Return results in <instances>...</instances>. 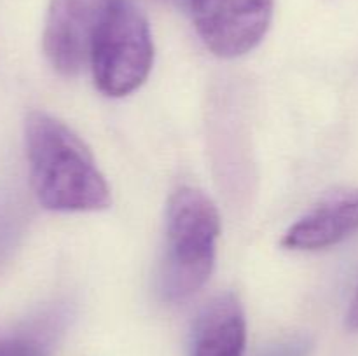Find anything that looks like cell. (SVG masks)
Returning a JSON list of instances; mask_svg holds the SVG:
<instances>
[{
  "instance_id": "4",
  "label": "cell",
  "mask_w": 358,
  "mask_h": 356,
  "mask_svg": "<svg viewBox=\"0 0 358 356\" xmlns=\"http://www.w3.org/2000/svg\"><path fill=\"white\" fill-rule=\"evenodd\" d=\"M203 44L219 58H238L268 34L275 0H187Z\"/></svg>"
},
{
  "instance_id": "6",
  "label": "cell",
  "mask_w": 358,
  "mask_h": 356,
  "mask_svg": "<svg viewBox=\"0 0 358 356\" xmlns=\"http://www.w3.org/2000/svg\"><path fill=\"white\" fill-rule=\"evenodd\" d=\"M358 232V188L338 191L301 216L282 237L287 250L317 251Z\"/></svg>"
},
{
  "instance_id": "9",
  "label": "cell",
  "mask_w": 358,
  "mask_h": 356,
  "mask_svg": "<svg viewBox=\"0 0 358 356\" xmlns=\"http://www.w3.org/2000/svg\"><path fill=\"white\" fill-rule=\"evenodd\" d=\"M310 341L304 337L289 339L285 342L271 346L269 349L261 353V356H308L310 353Z\"/></svg>"
},
{
  "instance_id": "10",
  "label": "cell",
  "mask_w": 358,
  "mask_h": 356,
  "mask_svg": "<svg viewBox=\"0 0 358 356\" xmlns=\"http://www.w3.org/2000/svg\"><path fill=\"white\" fill-rule=\"evenodd\" d=\"M346 325L350 330H358V288L353 295L352 304H350L348 314H346Z\"/></svg>"
},
{
  "instance_id": "1",
  "label": "cell",
  "mask_w": 358,
  "mask_h": 356,
  "mask_svg": "<svg viewBox=\"0 0 358 356\" xmlns=\"http://www.w3.org/2000/svg\"><path fill=\"white\" fill-rule=\"evenodd\" d=\"M30 180L38 202L62 213L100 212L110 206V187L90 147L66 124L42 110L24 121Z\"/></svg>"
},
{
  "instance_id": "2",
  "label": "cell",
  "mask_w": 358,
  "mask_h": 356,
  "mask_svg": "<svg viewBox=\"0 0 358 356\" xmlns=\"http://www.w3.org/2000/svg\"><path fill=\"white\" fill-rule=\"evenodd\" d=\"M219 234V212L205 192L180 187L170 195L159 271V293L164 300H185L205 286L215 265Z\"/></svg>"
},
{
  "instance_id": "7",
  "label": "cell",
  "mask_w": 358,
  "mask_h": 356,
  "mask_svg": "<svg viewBox=\"0 0 358 356\" xmlns=\"http://www.w3.org/2000/svg\"><path fill=\"white\" fill-rule=\"evenodd\" d=\"M247 320L234 293H220L201 309L192 335V356H243Z\"/></svg>"
},
{
  "instance_id": "11",
  "label": "cell",
  "mask_w": 358,
  "mask_h": 356,
  "mask_svg": "<svg viewBox=\"0 0 358 356\" xmlns=\"http://www.w3.org/2000/svg\"><path fill=\"white\" fill-rule=\"evenodd\" d=\"M170 2H173V3H187V0H170Z\"/></svg>"
},
{
  "instance_id": "8",
  "label": "cell",
  "mask_w": 358,
  "mask_h": 356,
  "mask_svg": "<svg viewBox=\"0 0 358 356\" xmlns=\"http://www.w3.org/2000/svg\"><path fill=\"white\" fill-rule=\"evenodd\" d=\"M0 356H49L48 349L30 337H2Z\"/></svg>"
},
{
  "instance_id": "3",
  "label": "cell",
  "mask_w": 358,
  "mask_h": 356,
  "mask_svg": "<svg viewBox=\"0 0 358 356\" xmlns=\"http://www.w3.org/2000/svg\"><path fill=\"white\" fill-rule=\"evenodd\" d=\"M152 61L154 44L145 14L136 0H117L91 47L94 86L107 96H126L145 82Z\"/></svg>"
},
{
  "instance_id": "5",
  "label": "cell",
  "mask_w": 358,
  "mask_h": 356,
  "mask_svg": "<svg viewBox=\"0 0 358 356\" xmlns=\"http://www.w3.org/2000/svg\"><path fill=\"white\" fill-rule=\"evenodd\" d=\"M117 0H51L45 16L44 52L52 68L73 77L90 63L91 47Z\"/></svg>"
}]
</instances>
